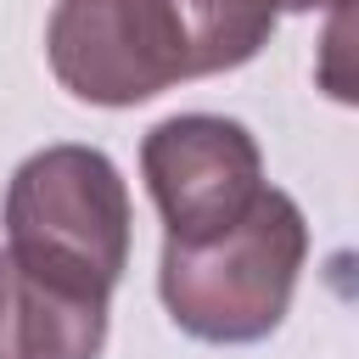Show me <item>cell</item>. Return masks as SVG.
Returning <instances> with one entry per match:
<instances>
[{
    "label": "cell",
    "instance_id": "5",
    "mask_svg": "<svg viewBox=\"0 0 359 359\" xmlns=\"http://www.w3.org/2000/svg\"><path fill=\"white\" fill-rule=\"evenodd\" d=\"M107 303L0 258V359H101Z\"/></svg>",
    "mask_w": 359,
    "mask_h": 359
},
{
    "label": "cell",
    "instance_id": "4",
    "mask_svg": "<svg viewBox=\"0 0 359 359\" xmlns=\"http://www.w3.org/2000/svg\"><path fill=\"white\" fill-rule=\"evenodd\" d=\"M140 174L163 213L168 247H196L247 219L264 180V151L247 123L219 112H174L146 129Z\"/></svg>",
    "mask_w": 359,
    "mask_h": 359
},
{
    "label": "cell",
    "instance_id": "1",
    "mask_svg": "<svg viewBox=\"0 0 359 359\" xmlns=\"http://www.w3.org/2000/svg\"><path fill=\"white\" fill-rule=\"evenodd\" d=\"M6 264L112 303L129 269V185L101 146H45L17 163L6 185Z\"/></svg>",
    "mask_w": 359,
    "mask_h": 359
},
{
    "label": "cell",
    "instance_id": "2",
    "mask_svg": "<svg viewBox=\"0 0 359 359\" xmlns=\"http://www.w3.org/2000/svg\"><path fill=\"white\" fill-rule=\"evenodd\" d=\"M309 258V224L303 208L264 185L258 202L247 208L241 224H230L213 241L196 247H168L163 241V264H157V292L168 320L213 348H247L264 342L297 292Z\"/></svg>",
    "mask_w": 359,
    "mask_h": 359
},
{
    "label": "cell",
    "instance_id": "6",
    "mask_svg": "<svg viewBox=\"0 0 359 359\" xmlns=\"http://www.w3.org/2000/svg\"><path fill=\"white\" fill-rule=\"evenodd\" d=\"M168 6L185 28L196 79L252 62L280 22V0H168Z\"/></svg>",
    "mask_w": 359,
    "mask_h": 359
},
{
    "label": "cell",
    "instance_id": "3",
    "mask_svg": "<svg viewBox=\"0 0 359 359\" xmlns=\"http://www.w3.org/2000/svg\"><path fill=\"white\" fill-rule=\"evenodd\" d=\"M56 84L90 107H140L191 73V45L168 0H56L45 22Z\"/></svg>",
    "mask_w": 359,
    "mask_h": 359
},
{
    "label": "cell",
    "instance_id": "7",
    "mask_svg": "<svg viewBox=\"0 0 359 359\" xmlns=\"http://www.w3.org/2000/svg\"><path fill=\"white\" fill-rule=\"evenodd\" d=\"M320 6H342V0H280V11H320Z\"/></svg>",
    "mask_w": 359,
    "mask_h": 359
}]
</instances>
